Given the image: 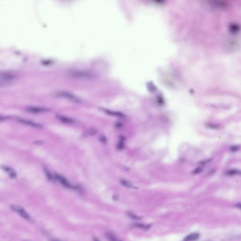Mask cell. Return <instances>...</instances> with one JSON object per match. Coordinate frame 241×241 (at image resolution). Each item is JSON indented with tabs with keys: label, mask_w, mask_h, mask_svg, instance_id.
<instances>
[{
	"label": "cell",
	"mask_w": 241,
	"mask_h": 241,
	"mask_svg": "<svg viewBox=\"0 0 241 241\" xmlns=\"http://www.w3.org/2000/svg\"><path fill=\"white\" fill-rule=\"evenodd\" d=\"M132 226L135 228H139L140 229H145V230H148L149 228H150V225H144L142 224H133Z\"/></svg>",
	"instance_id": "15"
},
{
	"label": "cell",
	"mask_w": 241,
	"mask_h": 241,
	"mask_svg": "<svg viewBox=\"0 0 241 241\" xmlns=\"http://www.w3.org/2000/svg\"><path fill=\"white\" fill-rule=\"evenodd\" d=\"M17 75L15 72L4 71L0 73V86L5 87L13 83L17 78Z\"/></svg>",
	"instance_id": "2"
},
{
	"label": "cell",
	"mask_w": 241,
	"mask_h": 241,
	"mask_svg": "<svg viewBox=\"0 0 241 241\" xmlns=\"http://www.w3.org/2000/svg\"><path fill=\"white\" fill-rule=\"evenodd\" d=\"M119 198V196L118 194H115L113 196V199L114 201H117Z\"/></svg>",
	"instance_id": "22"
},
{
	"label": "cell",
	"mask_w": 241,
	"mask_h": 241,
	"mask_svg": "<svg viewBox=\"0 0 241 241\" xmlns=\"http://www.w3.org/2000/svg\"><path fill=\"white\" fill-rule=\"evenodd\" d=\"M41 141H37L35 142V144H38V145H39V144H41Z\"/></svg>",
	"instance_id": "26"
},
{
	"label": "cell",
	"mask_w": 241,
	"mask_h": 241,
	"mask_svg": "<svg viewBox=\"0 0 241 241\" xmlns=\"http://www.w3.org/2000/svg\"><path fill=\"white\" fill-rule=\"evenodd\" d=\"M93 241H100L98 239L96 238H95L93 239Z\"/></svg>",
	"instance_id": "27"
},
{
	"label": "cell",
	"mask_w": 241,
	"mask_h": 241,
	"mask_svg": "<svg viewBox=\"0 0 241 241\" xmlns=\"http://www.w3.org/2000/svg\"><path fill=\"white\" fill-rule=\"evenodd\" d=\"M56 118L58 119L59 121L60 122H63L64 123H67V124H72L75 122V120H73V119L69 117H67V116H63L62 115H57L56 116Z\"/></svg>",
	"instance_id": "8"
},
{
	"label": "cell",
	"mask_w": 241,
	"mask_h": 241,
	"mask_svg": "<svg viewBox=\"0 0 241 241\" xmlns=\"http://www.w3.org/2000/svg\"><path fill=\"white\" fill-rule=\"evenodd\" d=\"M54 180H57L62 186H63L65 188H72V189L75 188V189H77V187L71 185V184L70 183L68 180L63 176H62L61 175L59 174L58 173H55L54 175Z\"/></svg>",
	"instance_id": "5"
},
{
	"label": "cell",
	"mask_w": 241,
	"mask_h": 241,
	"mask_svg": "<svg viewBox=\"0 0 241 241\" xmlns=\"http://www.w3.org/2000/svg\"><path fill=\"white\" fill-rule=\"evenodd\" d=\"M66 73L69 77L79 79H90L94 76L91 72L85 70L69 69L67 71Z\"/></svg>",
	"instance_id": "1"
},
{
	"label": "cell",
	"mask_w": 241,
	"mask_h": 241,
	"mask_svg": "<svg viewBox=\"0 0 241 241\" xmlns=\"http://www.w3.org/2000/svg\"><path fill=\"white\" fill-rule=\"evenodd\" d=\"M225 175L228 176L241 175V171L236 169L229 170L225 172Z\"/></svg>",
	"instance_id": "12"
},
{
	"label": "cell",
	"mask_w": 241,
	"mask_h": 241,
	"mask_svg": "<svg viewBox=\"0 0 241 241\" xmlns=\"http://www.w3.org/2000/svg\"><path fill=\"white\" fill-rule=\"evenodd\" d=\"M124 138L122 137L120 139V141L119 142L118 145H117L118 148L119 149H122L124 147Z\"/></svg>",
	"instance_id": "19"
},
{
	"label": "cell",
	"mask_w": 241,
	"mask_h": 241,
	"mask_svg": "<svg viewBox=\"0 0 241 241\" xmlns=\"http://www.w3.org/2000/svg\"><path fill=\"white\" fill-rule=\"evenodd\" d=\"M106 236L107 240L109 241H122L119 240L113 234L110 232L107 233L106 234Z\"/></svg>",
	"instance_id": "14"
},
{
	"label": "cell",
	"mask_w": 241,
	"mask_h": 241,
	"mask_svg": "<svg viewBox=\"0 0 241 241\" xmlns=\"http://www.w3.org/2000/svg\"><path fill=\"white\" fill-rule=\"evenodd\" d=\"M120 182L122 185L126 188H136V187L133 185L132 183L130 181H128L127 180H122L120 181Z\"/></svg>",
	"instance_id": "13"
},
{
	"label": "cell",
	"mask_w": 241,
	"mask_h": 241,
	"mask_svg": "<svg viewBox=\"0 0 241 241\" xmlns=\"http://www.w3.org/2000/svg\"><path fill=\"white\" fill-rule=\"evenodd\" d=\"M11 208L12 210L18 213L21 217L23 218L24 219L28 221H32V218L31 216H30L29 214L24 210V208L21 207L17 205H11Z\"/></svg>",
	"instance_id": "4"
},
{
	"label": "cell",
	"mask_w": 241,
	"mask_h": 241,
	"mask_svg": "<svg viewBox=\"0 0 241 241\" xmlns=\"http://www.w3.org/2000/svg\"><path fill=\"white\" fill-rule=\"evenodd\" d=\"M51 241H59V240H51Z\"/></svg>",
	"instance_id": "28"
},
{
	"label": "cell",
	"mask_w": 241,
	"mask_h": 241,
	"mask_svg": "<svg viewBox=\"0 0 241 241\" xmlns=\"http://www.w3.org/2000/svg\"><path fill=\"white\" fill-rule=\"evenodd\" d=\"M115 126L117 128H120L121 127H122V124L120 123V122H118V123H116V124H115Z\"/></svg>",
	"instance_id": "24"
},
{
	"label": "cell",
	"mask_w": 241,
	"mask_h": 241,
	"mask_svg": "<svg viewBox=\"0 0 241 241\" xmlns=\"http://www.w3.org/2000/svg\"><path fill=\"white\" fill-rule=\"evenodd\" d=\"M105 112H106L108 115H113V116H118L120 117H124V115L119 113V112H113L111 111L105 110Z\"/></svg>",
	"instance_id": "16"
},
{
	"label": "cell",
	"mask_w": 241,
	"mask_h": 241,
	"mask_svg": "<svg viewBox=\"0 0 241 241\" xmlns=\"http://www.w3.org/2000/svg\"><path fill=\"white\" fill-rule=\"evenodd\" d=\"M25 110L27 112L31 113H42L45 112H48L49 110V109L44 107H27Z\"/></svg>",
	"instance_id": "6"
},
{
	"label": "cell",
	"mask_w": 241,
	"mask_h": 241,
	"mask_svg": "<svg viewBox=\"0 0 241 241\" xmlns=\"http://www.w3.org/2000/svg\"><path fill=\"white\" fill-rule=\"evenodd\" d=\"M200 235L197 233L191 234L188 235L182 241H196L198 239Z\"/></svg>",
	"instance_id": "11"
},
{
	"label": "cell",
	"mask_w": 241,
	"mask_h": 241,
	"mask_svg": "<svg viewBox=\"0 0 241 241\" xmlns=\"http://www.w3.org/2000/svg\"><path fill=\"white\" fill-rule=\"evenodd\" d=\"M239 147L238 146H233V147H232V148H231V150L233 151H237L238 149H239Z\"/></svg>",
	"instance_id": "23"
},
{
	"label": "cell",
	"mask_w": 241,
	"mask_h": 241,
	"mask_svg": "<svg viewBox=\"0 0 241 241\" xmlns=\"http://www.w3.org/2000/svg\"><path fill=\"white\" fill-rule=\"evenodd\" d=\"M54 95L57 97H62L74 102L80 103L81 101V99L77 96L66 91H57L55 92Z\"/></svg>",
	"instance_id": "3"
},
{
	"label": "cell",
	"mask_w": 241,
	"mask_h": 241,
	"mask_svg": "<svg viewBox=\"0 0 241 241\" xmlns=\"http://www.w3.org/2000/svg\"><path fill=\"white\" fill-rule=\"evenodd\" d=\"M202 168L201 167H197V168H196V169L194 170V171H193V173L194 174H198V173H201L202 172Z\"/></svg>",
	"instance_id": "21"
},
{
	"label": "cell",
	"mask_w": 241,
	"mask_h": 241,
	"mask_svg": "<svg viewBox=\"0 0 241 241\" xmlns=\"http://www.w3.org/2000/svg\"><path fill=\"white\" fill-rule=\"evenodd\" d=\"M17 121L19 123L25 124V125H28V126H29L32 127L33 128H41L43 127V126L41 125V124H37V123H35V122H33L31 121H30V120H25V119H18Z\"/></svg>",
	"instance_id": "7"
},
{
	"label": "cell",
	"mask_w": 241,
	"mask_h": 241,
	"mask_svg": "<svg viewBox=\"0 0 241 241\" xmlns=\"http://www.w3.org/2000/svg\"><path fill=\"white\" fill-rule=\"evenodd\" d=\"M1 168L4 170L6 172H7L9 175V177L12 179H15L17 177V174L16 172H14L13 170L9 167L6 166L5 165H3L1 166Z\"/></svg>",
	"instance_id": "10"
},
{
	"label": "cell",
	"mask_w": 241,
	"mask_h": 241,
	"mask_svg": "<svg viewBox=\"0 0 241 241\" xmlns=\"http://www.w3.org/2000/svg\"><path fill=\"white\" fill-rule=\"evenodd\" d=\"M97 132V129L94 127H90L86 130L84 132H83V136L84 137L93 136L96 134Z\"/></svg>",
	"instance_id": "9"
},
{
	"label": "cell",
	"mask_w": 241,
	"mask_h": 241,
	"mask_svg": "<svg viewBox=\"0 0 241 241\" xmlns=\"http://www.w3.org/2000/svg\"><path fill=\"white\" fill-rule=\"evenodd\" d=\"M127 215H128L130 218L133 219V220H140L141 219V217H139V216H137V215L135 214L134 213L131 212H129L127 213Z\"/></svg>",
	"instance_id": "18"
},
{
	"label": "cell",
	"mask_w": 241,
	"mask_h": 241,
	"mask_svg": "<svg viewBox=\"0 0 241 241\" xmlns=\"http://www.w3.org/2000/svg\"><path fill=\"white\" fill-rule=\"evenodd\" d=\"M236 208H238L239 209L241 210V202L236 204Z\"/></svg>",
	"instance_id": "25"
},
{
	"label": "cell",
	"mask_w": 241,
	"mask_h": 241,
	"mask_svg": "<svg viewBox=\"0 0 241 241\" xmlns=\"http://www.w3.org/2000/svg\"><path fill=\"white\" fill-rule=\"evenodd\" d=\"M44 173L45 174L46 176L47 177L48 180H51V181L53 180V179H54V177L52 176V174H51V172H50L49 171V170L47 169V168H45V167H44Z\"/></svg>",
	"instance_id": "17"
},
{
	"label": "cell",
	"mask_w": 241,
	"mask_h": 241,
	"mask_svg": "<svg viewBox=\"0 0 241 241\" xmlns=\"http://www.w3.org/2000/svg\"><path fill=\"white\" fill-rule=\"evenodd\" d=\"M98 139L100 142L103 143H106L107 142V137L104 135H99L98 137Z\"/></svg>",
	"instance_id": "20"
}]
</instances>
